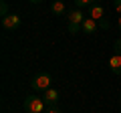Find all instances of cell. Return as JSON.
Wrapping results in <instances>:
<instances>
[{
  "mask_svg": "<svg viewBox=\"0 0 121 113\" xmlns=\"http://www.w3.org/2000/svg\"><path fill=\"white\" fill-rule=\"evenodd\" d=\"M67 20H69V32L71 35H77L79 30H83V22H85V16H83V12L79 8L71 10L69 14H67Z\"/></svg>",
  "mask_w": 121,
  "mask_h": 113,
  "instance_id": "obj_1",
  "label": "cell"
},
{
  "mask_svg": "<svg viewBox=\"0 0 121 113\" xmlns=\"http://www.w3.org/2000/svg\"><path fill=\"white\" fill-rule=\"evenodd\" d=\"M44 99L43 97H36V95H28L24 99V111L26 113H43L44 111Z\"/></svg>",
  "mask_w": 121,
  "mask_h": 113,
  "instance_id": "obj_2",
  "label": "cell"
},
{
  "mask_svg": "<svg viewBox=\"0 0 121 113\" xmlns=\"http://www.w3.org/2000/svg\"><path fill=\"white\" fill-rule=\"evenodd\" d=\"M51 83H52V79H51V75L48 73H40V75H36L35 79H32V89L35 91H47V89H51Z\"/></svg>",
  "mask_w": 121,
  "mask_h": 113,
  "instance_id": "obj_3",
  "label": "cell"
},
{
  "mask_svg": "<svg viewBox=\"0 0 121 113\" xmlns=\"http://www.w3.org/2000/svg\"><path fill=\"white\" fill-rule=\"evenodd\" d=\"M2 26H4L6 30H16L18 26H20V16L18 14H8V16L2 18Z\"/></svg>",
  "mask_w": 121,
  "mask_h": 113,
  "instance_id": "obj_4",
  "label": "cell"
},
{
  "mask_svg": "<svg viewBox=\"0 0 121 113\" xmlns=\"http://www.w3.org/2000/svg\"><path fill=\"white\" fill-rule=\"evenodd\" d=\"M89 18H93V20H103L105 18V10H103V6L101 4H93V6H89Z\"/></svg>",
  "mask_w": 121,
  "mask_h": 113,
  "instance_id": "obj_5",
  "label": "cell"
},
{
  "mask_svg": "<svg viewBox=\"0 0 121 113\" xmlns=\"http://www.w3.org/2000/svg\"><path fill=\"white\" fill-rule=\"evenodd\" d=\"M109 69H111L113 75H121V55L113 52L111 59H109Z\"/></svg>",
  "mask_w": 121,
  "mask_h": 113,
  "instance_id": "obj_6",
  "label": "cell"
},
{
  "mask_svg": "<svg viewBox=\"0 0 121 113\" xmlns=\"http://www.w3.org/2000/svg\"><path fill=\"white\" fill-rule=\"evenodd\" d=\"M44 103L51 105V107H55V105L59 103V91H56V89H47V91H44Z\"/></svg>",
  "mask_w": 121,
  "mask_h": 113,
  "instance_id": "obj_7",
  "label": "cell"
},
{
  "mask_svg": "<svg viewBox=\"0 0 121 113\" xmlns=\"http://www.w3.org/2000/svg\"><path fill=\"white\" fill-rule=\"evenodd\" d=\"M97 28H99L97 20H93V18H85V22H83V32H85V35H93V32H97Z\"/></svg>",
  "mask_w": 121,
  "mask_h": 113,
  "instance_id": "obj_8",
  "label": "cell"
},
{
  "mask_svg": "<svg viewBox=\"0 0 121 113\" xmlns=\"http://www.w3.org/2000/svg\"><path fill=\"white\" fill-rule=\"evenodd\" d=\"M51 10H52L55 14H59V16H63V14L67 12L65 2H63V0H55V2H52V6H51Z\"/></svg>",
  "mask_w": 121,
  "mask_h": 113,
  "instance_id": "obj_9",
  "label": "cell"
},
{
  "mask_svg": "<svg viewBox=\"0 0 121 113\" xmlns=\"http://www.w3.org/2000/svg\"><path fill=\"white\" fill-rule=\"evenodd\" d=\"M75 4H77V8H83V6H93L95 0H75Z\"/></svg>",
  "mask_w": 121,
  "mask_h": 113,
  "instance_id": "obj_10",
  "label": "cell"
},
{
  "mask_svg": "<svg viewBox=\"0 0 121 113\" xmlns=\"http://www.w3.org/2000/svg\"><path fill=\"white\" fill-rule=\"evenodd\" d=\"M0 14H2V18L4 16H8V4H6V0H2V4H0Z\"/></svg>",
  "mask_w": 121,
  "mask_h": 113,
  "instance_id": "obj_11",
  "label": "cell"
},
{
  "mask_svg": "<svg viewBox=\"0 0 121 113\" xmlns=\"http://www.w3.org/2000/svg\"><path fill=\"white\" fill-rule=\"evenodd\" d=\"M113 48H115V52H117V55H121V39H117V40H115Z\"/></svg>",
  "mask_w": 121,
  "mask_h": 113,
  "instance_id": "obj_12",
  "label": "cell"
},
{
  "mask_svg": "<svg viewBox=\"0 0 121 113\" xmlns=\"http://www.w3.org/2000/svg\"><path fill=\"white\" fill-rule=\"evenodd\" d=\"M113 6H115V10L121 14V0H113Z\"/></svg>",
  "mask_w": 121,
  "mask_h": 113,
  "instance_id": "obj_13",
  "label": "cell"
},
{
  "mask_svg": "<svg viewBox=\"0 0 121 113\" xmlns=\"http://www.w3.org/2000/svg\"><path fill=\"white\" fill-rule=\"evenodd\" d=\"M47 113H60V109L55 105V107H48V109H47Z\"/></svg>",
  "mask_w": 121,
  "mask_h": 113,
  "instance_id": "obj_14",
  "label": "cell"
},
{
  "mask_svg": "<svg viewBox=\"0 0 121 113\" xmlns=\"http://www.w3.org/2000/svg\"><path fill=\"white\" fill-rule=\"evenodd\" d=\"M99 26H101V28H109V22L103 18V20H99Z\"/></svg>",
  "mask_w": 121,
  "mask_h": 113,
  "instance_id": "obj_15",
  "label": "cell"
},
{
  "mask_svg": "<svg viewBox=\"0 0 121 113\" xmlns=\"http://www.w3.org/2000/svg\"><path fill=\"white\" fill-rule=\"evenodd\" d=\"M30 2H32V4H39V2H43V0H30Z\"/></svg>",
  "mask_w": 121,
  "mask_h": 113,
  "instance_id": "obj_16",
  "label": "cell"
},
{
  "mask_svg": "<svg viewBox=\"0 0 121 113\" xmlns=\"http://www.w3.org/2000/svg\"><path fill=\"white\" fill-rule=\"evenodd\" d=\"M117 24H119V28H121V14H119V20H117Z\"/></svg>",
  "mask_w": 121,
  "mask_h": 113,
  "instance_id": "obj_17",
  "label": "cell"
}]
</instances>
